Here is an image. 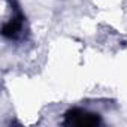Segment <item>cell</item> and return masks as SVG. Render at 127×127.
I'll return each instance as SVG.
<instances>
[{"instance_id":"1","label":"cell","mask_w":127,"mask_h":127,"mask_svg":"<svg viewBox=\"0 0 127 127\" xmlns=\"http://www.w3.org/2000/svg\"><path fill=\"white\" fill-rule=\"evenodd\" d=\"M99 117L96 114H90L85 111H79V109H73L70 112L66 114V123L72 124V126H79V127H90V126H96L99 124Z\"/></svg>"}]
</instances>
